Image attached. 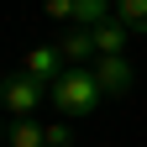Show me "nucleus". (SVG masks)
I'll use <instances>...</instances> for the list:
<instances>
[{
  "instance_id": "nucleus-1",
  "label": "nucleus",
  "mask_w": 147,
  "mask_h": 147,
  "mask_svg": "<svg viewBox=\"0 0 147 147\" xmlns=\"http://www.w3.org/2000/svg\"><path fill=\"white\" fill-rule=\"evenodd\" d=\"M53 95V105L63 110V116H74V121H84V116H95V105H100V79H95V68H63L58 74V84L47 89Z\"/></svg>"
},
{
  "instance_id": "nucleus-2",
  "label": "nucleus",
  "mask_w": 147,
  "mask_h": 147,
  "mask_svg": "<svg viewBox=\"0 0 147 147\" xmlns=\"http://www.w3.org/2000/svg\"><path fill=\"white\" fill-rule=\"evenodd\" d=\"M42 95H47V84H37L32 74H11L5 89H0V100H5L11 116H32V110L42 105Z\"/></svg>"
},
{
  "instance_id": "nucleus-3",
  "label": "nucleus",
  "mask_w": 147,
  "mask_h": 147,
  "mask_svg": "<svg viewBox=\"0 0 147 147\" xmlns=\"http://www.w3.org/2000/svg\"><path fill=\"white\" fill-rule=\"evenodd\" d=\"M21 74H32L37 84H47V89H53V84H58V74H63V53H58V47H32Z\"/></svg>"
},
{
  "instance_id": "nucleus-4",
  "label": "nucleus",
  "mask_w": 147,
  "mask_h": 147,
  "mask_svg": "<svg viewBox=\"0 0 147 147\" xmlns=\"http://www.w3.org/2000/svg\"><path fill=\"white\" fill-rule=\"evenodd\" d=\"M95 79H100L105 95H126V89L137 84V74H131L126 58H100V63H95Z\"/></svg>"
},
{
  "instance_id": "nucleus-5",
  "label": "nucleus",
  "mask_w": 147,
  "mask_h": 147,
  "mask_svg": "<svg viewBox=\"0 0 147 147\" xmlns=\"http://www.w3.org/2000/svg\"><path fill=\"white\" fill-rule=\"evenodd\" d=\"M126 42H131V26H126L121 16H110V21L95 26V53H100V58H121Z\"/></svg>"
},
{
  "instance_id": "nucleus-6",
  "label": "nucleus",
  "mask_w": 147,
  "mask_h": 147,
  "mask_svg": "<svg viewBox=\"0 0 147 147\" xmlns=\"http://www.w3.org/2000/svg\"><path fill=\"white\" fill-rule=\"evenodd\" d=\"M58 53H63V63H68V68H79L84 58H95V32H89V26L63 32V37H58Z\"/></svg>"
},
{
  "instance_id": "nucleus-7",
  "label": "nucleus",
  "mask_w": 147,
  "mask_h": 147,
  "mask_svg": "<svg viewBox=\"0 0 147 147\" xmlns=\"http://www.w3.org/2000/svg\"><path fill=\"white\" fill-rule=\"evenodd\" d=\"M110 5H116V0H74V26L95 32L100 21H110Z\"/></svg>"
},
{
  "instance_id": "nucleus-8",
  "label": "nucleus",
  "mask_w": 147,
  "mask_h": 147,
  "mask_svg": "<svg viewBox=\"0 0 147 147\" xmlns=\"http://www.w3.org/2000/svg\"><path fill=\"white\" fill-rule=\"evenodd\" d=\"M11 147H47V126H37V121H26V116H16V126H11Z\"/></svg>"
},
{
  "instance_id": "nucleus-9",
  "label": "nucleus",
  "mask_w": 147,
  "mask_h": 147,
  "mask_svg": "<svg viewBox=\"0 0 147 147\" xmlns=\"http://www.w3.org/2000/svg\"><path fill=\"white\" fill-rule=\"evenodd\" d=\"M116 16L131 32H147V0H116Z\"/></svg>"
},
{
  "instance_id": "nucleus-10",
  "label": "nucleus",
  "mask_w": 147,
  "mask_h": 147,
  "mask_svg": "<svg viewBox=\"0 0 147 147\" xmlns=\"http://www.w3.org/2000/svg\"><path fill=\"white\" fill-rule=\"evenodd\" d=\"M47 16L53 21H74V0H47Z\"/></svg>"
},
{
  "instance_id": "nucleus-11",
  "label": "nucleus",
  "mask_w": 147,
  "mask_h": 147,
  "mask_svg": "<svg viewBox=\"0 0 147 147\" xmlns=\"http://www.w3.org/2000/svg\"><path fill=\"white\" fill-rule=\"evenodd\" d=\"M68 142H74L68 126H47V147H68Z\"/></svg>"
},
{
  "instance_id": "nucleus-12",
  "label": "nucleus",
  "mask_w": 147,
  "mask_h": 147,
  "mask_svg": "<svg viewBox=\"0 0 147 147\" xmlns=\"http://www.w3.org/2000/svg\"><path fill=\"white\" fill-rule=\"evenodd\" d=\"M0 131H11V126H5V121H0Z\"/></svg>"
},
{
  "instance_id": "nucleus-13",
  "label": "nucleus",
  "mask_w": 147,
  "mask_h": 147,
  "mask_svg": "<svg viewBox=\"0 0 147 147\" xmlns=\"http://www.w3.org/2000/svg\"><path fill=\"white\" fill-rule=\"evenodd\" d=\"M0 89H5V79H0Z\"/></svg>"
}]
</instances>
